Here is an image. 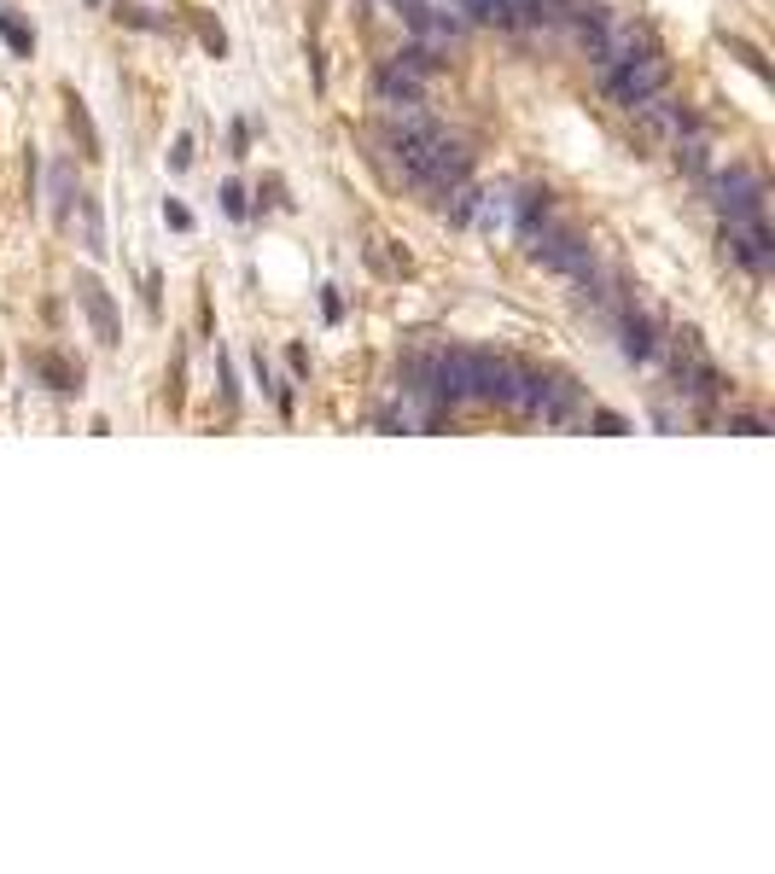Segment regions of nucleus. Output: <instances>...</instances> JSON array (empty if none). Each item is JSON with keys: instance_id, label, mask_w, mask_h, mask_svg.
<instances>
[{"instance_id": "nucleus-4", "label": "nucleus", "mask_w": 775, "mask_h": 874, "mask_svg": "<svg viewBox=\"0 0 775 874\" xmlns=\"http://www.w3.org/2000/svg\"><path fill=\"white\" fill-rule=\"evenodd\" d=\"M76 303L88 309V321H94V333H100L105 350H117L123 344V327H117V309H111V292H105L94 274H76Z\"/></svg>"}, {"instance_id": "nucleus-20", "label": "nucleus", "mask_w": 775, "mask_h": 874, "mask_svg": "<svg viewBox=\"0 0 775 874\" xmlns=\"http://www.w3.org/2000/svg\"><path fill=\"white\" fill-rule=\"evenodd\" d=\"M123 24H135V30H164V18H152V12H117Z\"/></svg>"}, {"instance_id": "nucleus-3", "label": "nucleus", "mask_w": 775, "mask_h": 874, "mask_svg": "<svg viewBox=\"0 0 775 874\" xmlns=\"http://www.w3.org/2000/svg\"><path fill=\"white\" fill-rule=\"evenodd\" d=\"M723 245H729V257H735L746 274H770L775 269V239H770V222H764V216H735L729 234H723Z\"/></svg>"}, {"instance_id": "nucleus-22", "label": "nucleus", "mask_w": 775, "mask_h": 874, "mask_svg": "<svg viewBox=\"0 0 775 874\" xmlns=\"http://www.w3.org/2000/svg\"><path fill=\"white\" fill-rule=\"evenodd\" d=\"M735 432H746V437H764V420H758V414H741V420H735Z\"/></svg>"}, {"instance_id": "nucleus-1", "label": "nucleus", "mask_w": 775, "mask_h": 874, "mask_svg": "<svg viewBox=\"0 0 775 874\" xmlns=\"http://www.w3.org/2000/svg\"><path fill=\"white\" fill-rule=\"evenodd\" d=\"M665 82H671V65H665V53H636V59L601 65V88H607V100L624 105V111H636L641 100L665 94Z\"/></svg>"}, {"instance_id": "nucleus-13", "label": "nucleus", "mask_w": 775, "mask_h": 874, "mask_svg": "<svg viewBox=\"0 0 775 874\" xmlns=\"http://www.w3.org/2000/svg\"><path fill=\"white\" fill-rule=\"evenodd\" d=\"M193 18H199V41H204V53H216V59H222V53H228V35H222V24H210L204 12H193Z\"/></svg>"}, {"instance_id": "nucleus-21", "label": "nucleus", "mask_w": 775, "mask_h": 874, "mask_svg": "<svg viewBox=\"0 0 775 874\" xmlns=\"http://www.w3.org/2000/svg\"><path fill=\"white\" fill-rule=\"evenodd\" d=\"M228 140H234V158H245V146H251V129H245V123H234V129H228Z\"/></svg>"}, {"instance_id": "nucleus-8", "label": "nucleus", "mask_w": 775, "mask_h": 874, "mask_svg": "<svg viewBox=\"0 0 775 874\" xmlns=\"http://www.w3.org/2000/svg\"><path fill=\"white\" fill-rule=\"evenodd\" d=\"M65 105H70V135H82V158H94V164H100L105 152H100V129H94V117H88V105L76 100V94H70Z\"/></svg>"}, {"instance_id": "nucleus-11", "label": "nucleus", "mask_w": 775, "mask_h": 874, "mask_svg": "<svg viewBox=\"0 0 775 874\" xmlns=\"http://www.w3.org/2000/svg\"><path fill=\"white\" fill-rule=\"evenodd\" d=\"M723 47H729V53H735V59H741V65L752 70L758 82H770V65H764V53H758L752 41H741V35H723Z\"/></svg>"}, {"instance_id": "nucleus-12", "label": "nucleus", "mask_w": 775, "mask_h": 874, "mask_svg": "<svg viewBox=\"0 0 775 874\" xmlns=\"http://www.w3.org/2000/svg\"><path fill=\"white\" fill-rule=\"evenodd\" d=\"M35 373H41V379H53V391H76V385H82V373H70L59 356H35Z\"/></svg>"}, {"instance_id": "nucleus-9", "label": "nucleus", "mask_w": 775, "mask_h": 874, "mask_svg": "<svg viewBox=\"0 0 775 874\" xmlns=\"http://www.w3.org/2000/svg\"><path fill=\"white\" fill-rule=\"evenodd\" d=\"M76 210H82V234H88V251L105 257V222H100V204L88 199V193H76Z\"/></svg>"}, {"instance_id": "nucleus-6", "label": "nucleus", "mask_w": 775, "mask_h": 874, "mask_svg": "<svg viewBox=\"0 0 775 874\" xmlns=\"http://www.w3.org/2000/svg\"><path fill=\"white\" fill-rule=\"evenodd\" d=\"M583 414H589V403H583L577 379L554 373V379H548V397H542V408H537V420L542 426H572V420H583Z\"/></svg>"}, {"instance_id": "nucleus-14", "label": "nucleus", "mask_w": 775, "mask_h": 874, "mask_svg": "<svg viewBox=\"0 0 775 874\" xmlns=\"http://www.w3.org/2000/svg\"><path fill=\"white\" fill-rule=\"evenodd\" d=\"M70 199H76V193H70V169L59 164V169H53V216H59V222H65Z\"/></svg>"}, {"instance_id": "nucleus-16", "label": "nucleus", "mask_w": 775, "mask_h": 874, "mask_svg": "<svg viewBox=\"0 0 775 874\" xmlns=\"http://www.w3.org/2000/svg\"><path fill=\"white\" fill-rule=\"evenodd\" d=\"M222 210H228V216H251V199H245V187H239V181H228V187H222Z\"/></svg>"}, {"instance_id": "nucleus-7", "label": "nucleus", "mask_w": 775, "mask_h": 874, "mask_svg": "<svg viewBox=\"0 0 775 874\" xmlns=\"http://www.w3.org/2000/svg\"><path fill=\"white\" fill-rule=\"evenodd\" d=\"M618 350L630 356V362H647L653 350H659V327H653V315L647 309H618Z\"/></svg>"}, {"instance_id": "nucleus-2", "label": "nucleus", "mask_w": 775, "mask_h": 874, "mask_svg": "<svg viewBox=\"0 0 775 874\" xmlns=\"http://www.w3.org/2000/svg\"><path fill=\"white\" fill-rule=\"evenodd\" d=\"M706 193H711V204L723 210V222H735V216H764V199H770L764 175H752V169H741V164L717 169V175L706 181Z\"/></svg>"}, {"instance_id": "nucleus-23", "label": "nucleus", "mask_w": 775, "mask_h": 874, "mask_svg": "<svg viewBox=\"0 0 775 874\" xmlns=\"http://www.w3.org/2000/svg\"><path fill=\"white\" fill-rule=\"evenodd\" d=\"M321 309H327V321H338V315H344V303H338V292H333V286H327V298H321Z\"/></svg>"}, {"instance_id": "nucleus-19", "label": "nucleus", "mask_w": 775, "mask_h": 874, "mask_svg": "<svg viewBox=\"0 0 775 874\" xmlns=\"http://www.w3.org/2000/svg\"><path fill=\"white\" fill-rule=\"evenodd\" d=\"M169 169H175V175H181V169H193V135L175 140V152H169Z\"/></svg>"}, {"instance_id": "nucleus-10", "label": "nucleus", "mask_w": 775, "mask_h": 874, "mask_svg": "<svg viewBox=\"0 0 775 874\" xmlns=\"http://www.w3.org/2000/svg\"><path fill=\"white\" fill-rule=\"evenodd\" d=\"M0 41H6V47H12L18 59H30V53H35V35L24 30V24H18V18L6 12V6H0Z\"/></svg>"}, {"instance_id": "nucleus-5", "label": "nucleus", "mask_w": 775, "mask_h": 874, "mask_svg": "<svg viewBox=\"0 0 775 874\" xmlns=\"http://www.w3.org/2000/svg\"><path fill=\"white\" fill-rule=\"evenodd\" d=\"M373 94H379V105H391V111H403V105H420L426 100V76H414L408 65H379V76H373Z\"/></svg>"}, {"instance_id": "nucleus-15", "label": "nucleus", "mask_w": 775, "mask_h": 874, "mask_svg": "<svg viewBox=\"0 0 775 874\" xmlns=\"http://www.w3.org/2000/svg\"><path fill=\"white\" fill-rule=\"evenodd\" d=\"M164 222L175 228V234H193V210H187L181 199H164Z\"/></svg>"}, {"instance_id": "nucleus-18", "label": "nucleus", "mask_w": 775, "mask_h": 874, "mask_svg": "<svg viewBox=\"0 0 775 874\" xmlns=\"http://www.w3.org/2000/svg\"><path fill=\"white\" fill-rule=\"evenodd\" d=\"M589 420H595V432H607V437H618V432H630L618 414H607V408H589Z\"/></svg>"}, {"instance_id": "nucleus-17", "label": "nucleus", "mask_w": 775, "mask_h": 874, "mask_svg": "<svg viewBox=\"0 0 775 874\" xmlns=\"http://www.w3.org/2000/svg\"><path fill=\"white\" fill-rule=\"evenodd\" d=\"M216 373H222V403H228V408H239V379H234V368H228V356L216 362Z\"/></svg>"}, {"instance_id": "nucleus-24", "label": "nucleus", "mask_w": 775, "mask_h": 874, "mask_svg": "<svg viewBox=\"0 0 775 874\" xmlns=\"http://www.w3.org/2000/svg\"><path fill=\"white\" fill-rule=\"evenodd\" d=\"M88 6H105V0H88Z\"/></svg>"}]
</instances>
